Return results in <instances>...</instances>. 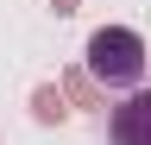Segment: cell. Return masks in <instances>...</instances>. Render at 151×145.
<instances>
[{
	"label": "cell",
	"mask_w": 151,
	"mask_h": 145,
	"mask_svg": "<svg viewBox=\"0 0 151 145\" xmlns=\"http://www.w3.org/2000/svg\"><path fill=\"white\" fill-rule=\"evenodd\" d=\"M88 76L101 88H139V76H145V38L132 25H101L88 38Z\"/></svg>",
	"instance_id": "6da1fadb"
},
{
	"label": "cell",
	"mask_w": 151,
	"mask_h": 145,
	"mask_svg": "<svg viewBox=\"0 0 151 145\" xmlns=\"http://www.w3.org/2000/svg\"><path fill=\"white\" fill-rule=\"evenodd\" d=\"M63 95H69V107H101V82H94L88 69H69V76H63Z\"/></svg>",
	"instance_id": "277c9868"
},
{
	"label": "cell",
	"mask_w": 151,
	"mask_h": 145,
	"mask_svg": "<svg viewBox=\"0 0 151 145\" xmlns=\"http://www.w3.org/2000/svg\"><path fill=\"white\" fill-rule=\"evenodd\" d=\"M107 139L113 145H151V88H139V95H126L120 107H113Z\"/></svg>",
	"instance_id": "7a4b0ae2"
},
{
	"label": "cell",
	"mask_w": 151,
	"mask_h": 145,
	"mask_svg": "<svg viewBox=\"0 0 151 145\" xmlns=\"http://www.w3.org/2000/svg\"><path fill=\"white\" fill-rule=\"evenodd\" d=\"M32 114H38V126H63V114H69V95L63 88H32Z\"/></svg>",
	"instance_id": "3957f363"
},
{
	"label": "cell",
	"mask_w": 151,
	"mask_h": 145,
	"mask_svg": "<svg viewBox=\"0 0 151 145\" xmlns=\"http://www.w3.org/2000/svg\"><path fill=\"white\" fill-rule=\"evenodd\" d=\"M50 6H57V19H69V13H76V0H50Z\"/></svg>",
	"instance_id": "5b68a950"
}]
</instances>
